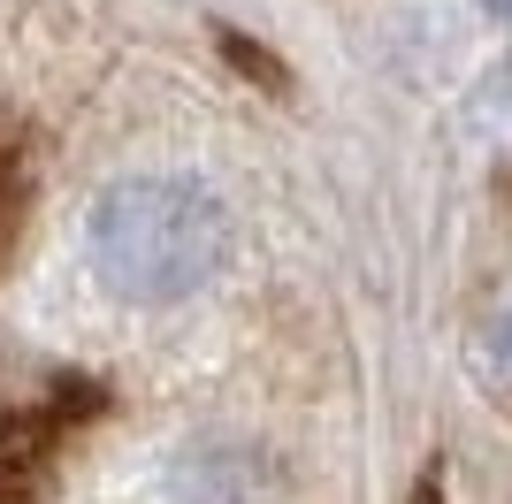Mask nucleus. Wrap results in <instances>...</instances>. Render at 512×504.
<instances>
[{"label": "nucleus", "instance_id": "f257e3e1", "mask_svg": "<svg viewBox=\"0 0 512 504\" xmlns=\"http://www.w3.org/2000/svg\"><path fill=\"white\" fill-rule=\"evenodd\" d=\"M85 260L123 306H184L230 260V207L184 168L115 176L85 207Z\"/></svg>", "mask_w": 512, "mask_h": 504}, {"label": "nucleus", "instance_id": "f03ea898", "mask_svg": "<svg viewBox=\"0 0 512 504\" xmlns=\"http://www.w3.org/2000/svg\"><path fill=\"white\" fill-rule=\"evenodd\" d=\"M497 367H505V375H512V306H505V314H497Z\"/></svg>", "mask_w": 512, "mask_h": 504}, {"label": "nucleus", "instance_id": "7ed1b4c3", "mask_svg": "<svg viewBox=\"0 0 512 504\" xmlns=\"http://www.w3.org/2000/svg\"><path fill=\"white\" fill-rule=\"evenodd\" d=\"M490 16L505 23V39H512V0H490Z\"/></svg>", "mask_w": 512, "mask_h": 504}]
</instances>
